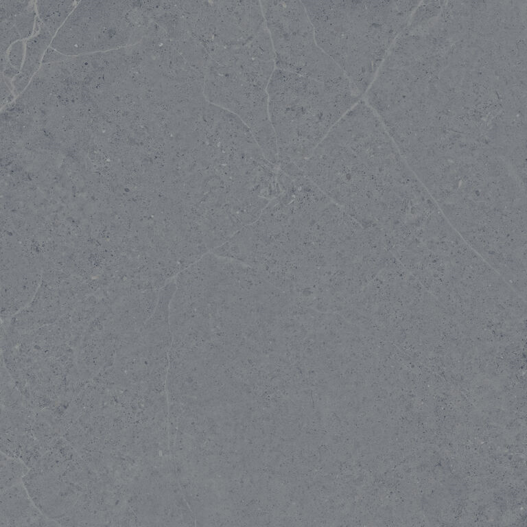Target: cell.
<instances>
[{
    "label": "cell",
    "mask_w": 527,
    "mask_h": 527,
    "mask_svg": "<svg viewBox=\"0 0 527 527\" xmlns=\"http://www.w3.org/2000/svg\"><path fill=\"white\" fill-rule=\"evenodd\" d=\"M78 3V1H35L37 16L55 36Z\"/></svg>",
    "instance_id": "9"
},
{
    "label": "cell",
    "mask_w": 527,
    "mask_h": 527,
    "mask_svg": "<svg viewBox=\"0 0 527 527\" xmlns=\"http://www.w3.org/2000/svg\"><path fill=\"white\" fill-rule=\"evenodd\" d=\"M261 3L273 47L275 68L325 83L349 84L340 69L318 45L302 1Z\"/></svg>",
    "instance_id": "6"
},
{
    "label": "cell",
    "mask_w": 527,
    "mask_h": 527,
    "mask_svg": "<svg viewBox=\"0 0 527 527\" xmlns=\"http://www.w3.org/2000/svg\"><path fill=\"white\" fill-rule=\"evenodd\" d=\"M54 36L36 16L34 33L26 40L25 55L20 73L11 81L16 97L21 94L41 67L45 54L50 47Z\"/></svg>",
    "instance_id": "7"
},
{
    "label": "cell",
    "mask_w": 527,
    "mask_h": 527,
    "mask_svg": "<svg viewBox=\"0 0 527 527\" xmlns=\"http://www.w3.org/2000/svg\"><path fill=\"white\" fill-rule=\"evenodd\" d=\"M148 25L141 1H78L50 47L70 56L106 52L137 43Z\"/></svg>",
    "instance_id": "5"
},
{
    "label": "cell",
    "mask_w": 527,
    "mask_h": 527,
    "mask_svg": "<svg viewBox=\"0 0 527 527\" xmlns=\"http://www.w3.org/2000/svg\"><path fill=\"white\" fill-rule=\"evenodd\" d=\"M319 47L360 98L367 91L418 2L302 1Z\"/></svg>",
    "instance_id": "3"
},
{
    "label": "cell",
    "mask_w": 527,
    "mask_h": 527,
    "mask_svg": "<svg viewBox=\"0 0 527 527\" xmlns=\"http://www.w3.org/2000/svg\"><path fill=\"white\" fill-rule=\"evenodd\" d=\"M268 95L278 160L281 166L298 167L362 99L349 84L325 83L277 68L270 80Z\"/></svg>",
    "instance_id": "4"
},
{
    "label": "cell",
    "mask_w": 527,
    "mask_h": 527,
    "mask_svg": "<svg viewBox=\"0 0 527 527\" xmlns=\"http://www.w3.org/2000/svg\"><path fill=\"white\" fill-rule=\"evenodd\" d=\"M394 116L466 118L480 122H513L521 116L522 98L513 72L484 58L445 57L396 84Z\"/></svg>",
    "instance_id": "1"
},
{
    "label": "cell",
    "mask_w": 527,
    "mask_h": 527,
    "mask_svg": "<svg viewBox=\"0 0 527 527\" xmlns=\"http://www.w3.org/2000/svg\"><path fill=\"white\" fill-rule=\"evenodd\" d=\"M395 159L397 152L390 136L362 98L298 168L363 226L371 215L372 172Z\"/></svg>",
    "instance_id": "2"
},
{
    "label": "cell",
    "mask_w": 527,
    "mask_h": 527,
    "mask_svg": "<svg viewBox=\"0 0 527 527\" xmlns=\"http://www.w3.org/2000/svg\"><path fill=\"white\" fill-rule=\"evenodd\" d=\"M36 16L35 1H30L19 12L1 18V54L14 43L27 40L32 36Z\"/></svg>",
    "instance_id": "8"
}]
</instances>
